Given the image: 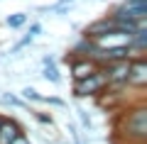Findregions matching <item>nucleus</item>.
Instances as JSON below:
<instances>
[{
	"instance_id": "nucleus-1",
	"label": "nucleus",
	"mask_w": 147,
	"mask_h": 144,
	"mask_svg": "<svg viewBox=\"0 0 147 144\" xmlns=\"http://www.w3.org/2000/svg\"><path fill=\"white\" fill-rule=\"evenodd\" d=\"M147 110L145 105H137V108L125 110L123 115V127H118V132L127 139V144H145L147 139Z\"/></svg>"
},
{
	"instance_id": "nucleus-2",
	"label": "nucleus",
	"mask_w": 147,
	"mask_h": 144,
	"mask_svg": "<svg viewBox=\"0 0 147 144\" xmlns=\"http://www.w3.org/2000/svg\"><path fill=\"white\" fill-rule=\"evenodd\" d=\"M108 88V78H105V71L103 66H98L91 76L86 78H79V81H74L71 86V93L76 98H91V95H100V93Z\"/></svg>"
},
{
	"instance_id": "nucleus-3",
	"label": "nucleus",
	"mask_w": 147,
	"mask_h": 144,
	"mask_svg": "<svg viewBox=\"0 0 147 144\" xmlns=\"http://www.w3.org/2000/svg\"><path fill=\"white\" fill-rule=\"evenodd\" d=\"M127 86L140 88V90L147 86V61H145V54H140V56H130V68H127Z\"/></svg>"
},
{
	"instance_id": "nucleus-4",
	"label": "nucleus",
	"mask_w": 147,
	"mask_h": 144,
	"mask_svg": "<svg viewBox=\"0 0 147 144\" xmlns=\"http://www.w3.org/2000/svg\"><path fill=\"white\" fill-rule=\"evenodd\" d=\"M118 29V25H115V20L110 15H103V17H98V20H93L88 27L84 29V37H88V39H100V37H105V34H110V32H115ZM123 32V29H120ZM130 34V32H127Z\"/></svg>"
},
{
	"instance_id": "nucleus-5",
	"label": "nucleus",
	"mask_w": 147,
	"mask_h": 144,
	"mask_svg": "<svg viewBox=\"0 0 147 144\" xmlns=\"http://www.w3.org/2000/svg\"><path fill=\"white\" fill-rule=\"evenodd\" d=\"M69 61H71V76H74V81L91 76V73L98 68V64H96L93 59H88V56H71Z\"/></svg>"
},
{
	"instance_id": "nucleus-6",
	"label": "nucleus",
	"mask_w": 147,
	"mask_h": 144,
	"mask_svg": "<svg viewBox=\"0 0 147 144\" xmlns=\"http://www.w3.org/2000/svg\"><path fill=\"white\" fill-rule=\"evenodd\" d=\"M22 132L25 129L15 117H3V122H0V144H12Z\"/></svg>"
},
{
	"instance_id": "nucleus-7",
	"label": "nucleus",
	"mask_w": 147,
	"mask_h": 144,
	"mask_svg": "<svg viewBox=\"0 0 147 144\" xmlns=\"http://www.w3.org/2000/svg\"><path fill=\"white\" fill-rule=\"evenodd\" d=\"M42 64H44V71H42V76L47 78L49 83L59 86V83H61V76H59V68H57V64H54V59H52V56H44V59H42Z\"/></svg>"
},
{
	"instance_id": "nucleus-8",
	"label": "nucleus",
	"mask_w": 147,
	"mask_h": 144,
	"mask_svg": "<svg viewBox=\"0 0 147 144\" xmlns=\"http://www.w3.org/2000/svg\"><path fill=\"white\" fill-rule=\"evenodd\" d=\"M5 25L10 29H20V27L27 25V12H12V15L5 17Z\"/></svg>"
},
{
	"instance_id": "nucleus-9",
	"label": "nucleus",
	"mask_w": 147,
	"mask_h": 144,
	"mask_svg": "<svg viewBox=\"0 0 147 144\" xmlns=\"http://www.w3.org/2000/svg\"><path fill=\"white\" fill-rule=\"evenodd\" d=\"M0 103H3V105H12V108H22V110L27 108L25 100L15 98V95H10V93H3V95H0Z\"/></svg>"
},
{
	"instance_id": "nucleus-10",
	"label": "nucleus",
	"mask_w": 147,
	"mask_h": 144,
	"mask_svg": "<svg viewBox=\"0 0 147 144\" xmlns=\"http://www.w3.org/2000/svg\"><path fill=\"white\" fill-rule=\"evenodd\" d=\"M30 113H32V117H34L39 125H49V127L54 125V117L49 113H42V110H30Z\"/></svg>"
},
{
	"instance_id": "nucleus-11",
	"label": "nucleus",
	"mask_w": 147,
	"mask_h": 144,
	"mask_svg": "<svg viewBox=\"0 0 147 144\" xmlns=\"http://www.w3.org/2000/svg\"><path fill=\"white\" fill-rule=\"evenodd\" d=\"M22 100H25V103H30V100H34V103H42V95H39V93H37L34 88H30V86H27L25 90H22Z\"/></svg>"
},
{
	"instance_id": "nucleus-12",
	"label": "nucleus",
	"mask_w": 147,
	"mask_h": 144,
	"mask_svg": "<svg viewBox=\"0 0 147 144\" xmlns=\"http://www.w3.org/2000/svg\"><path fill=\"white\" fill-rule=\"evenodd\" d=\"M42 103H47V105H57V108H66V103H64L61 98H47V95H42Z\"/></svg>"
},
{
	"instance_id": "nucleus-13",
	"label": "nucleus",
	"mask_w": 147,
	"mask_h": 144,
	"mask_svg": "<svg viewBox=\"0 0 147 144\" xmlns=\"http://www.w3.org/2000/svg\"><path fill=\"white\" fill-rule=\"evenodd\" d=\"M39 32H42V25H39V22H32V25H30V32H27V34H30V37H37Z\"/></svg>"
},
{
	"instance_id": "nucleus-14",
	"label": "nucleus",
	"mask_w": 147,
	"mask_h": 144,
	"mask_svg": "<svg viewBox=\"0 0 147 144\" xmlns=\"http://www.w3.org/2000/svg\"><path fill=\"white\" fill-rule=\"evenodd\" d=\"M123 3H127V5H147V0H123Z\"/></svg>"
},
{
	"instance_id": "nucleus-15",
	"label": "nucleus",
	"mask_w": 147,
	"mask_h": 144,
	"mask_svg": "<svg viewBox=\"0 0 147 144\" xmlns=\"http://www.w3.org/2000/svg\"><path fill=\"white\" fill-rule=\"evenodd\" d=\"M61 5H71V3H76V0H59Z\"/></svg>"
},
{
	"instance_id": "nucleus-16",
	"label": "nucleus",
	"mask_w": 147,
	"mask_h": 144,
	"mask_svg": "<svg viewBox=\"0 0 147 144\" xmlns=\"http://www.w3.org/2000/svg\"><path fill=\"white\" fill-rule=\"evenodd\" d=\"M76 144H84V142H81V139H79V137H76Z\"/></svg>"
},
{
	"instance_id": "nucleus-17",
	"label": "nucleus",
	"mask_w": 147,
	"mask_h": 144,
	"mask_svg": "<svg viewBox=\"0 0 147 144\" xmlns=\"http://www.w3.org/2000/svg\"><path fill=\"white\" fill-rule=\"evenodd\" d=\"M0 122H3V115H0Z\"/></svg>"
}]
</instances>
